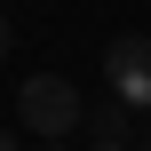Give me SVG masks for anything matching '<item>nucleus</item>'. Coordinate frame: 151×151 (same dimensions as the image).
Segmentation results:
<instances>
[{
  "mask_svg": "<svg viewBox=\"0 0 151 151\" xmlns=\"http://www.w3.org/2000/svg\"><path fill=\"white\" fill-rule=\"evenodd\" d=\"M0 56H8V16H0Z\"/></svg>",
  "mask_w": 151,
  "mask_h": 151,
  "instance_id": "obj_4",
  "label": "nucleus"
},
{
  "mask_svg": "<svg viewBox=\"0 0 151 151\" xmlns=\"http://www.w3.org/2000/svg\"><path fill=\"white\" fill-rule=\"evenodd\" d=\"M96 151H135V143H96Z\"/></svg>",
  "mask_w": 151,
  "mask_h": 151,
  "instance_id": "obj_6",
  "label": "nucleus"
},
{
  "mask_svg": "<svg viewBox=\"0 0 151 151\" xmlns=\"http://www.w3.org/2000/svg\"><path fill=\"white\" fill-rule=\"evenodd\" d=\"M0 151H16V135H8V127H0Z\"/></svg>",
  "mask_w": 151,
  "mask_h": 151,
  "instance_id": "obj_5",
  "label": "nucleus"
},
{
  "mask_svg": "<svg viewBox=\"0 0 151 151\" xmlns=\"http://www.w3.org/2000/svg\"><path fill=\"white\" fill-rule=\"evenodd\" d=\"M16 111H24V127L40 135V143H64L88 111H80V88L64 80V72H32L24 88H16Z\"/></svg>",
  "mask_w": 151,
  "mask_h": 151,
  "instance_id": "obj_1",
  "label": "nucleus"
},
{
  "mask_svg": "<svg viewBox=\"0 0 151 151\" xmlns=\"http://www.w3.org/2000/svg\"><path fill=\"white\" fill-rule=\"evenodd\" d=\"M96 143H127V104L119 111H96Z\"/></svg>",
  "mask_w": 151,
  "mask_h": 151,
  "instance_id": "obj_3",
  "label": "nucleus"
},
{
  "mask_svg": "<svg viewBox=\"0 0 151 151\" xmlns=\"http://www.w3.org/2000/svg\"><path fill=\"white\" fill-rule=\"evenodd\" d=\"M40 151H64V143H40Z\"/></svg>",
  "mask_w": 151,
  "mask_h": 151,
  "instance_id": "obj_7",
  "label": "nucleus"
},
{
  "mask_svg": "<svg viewBox=\"0 0 151 151\" xmlns=\"http://www.w3.org/2000/svg\"><path fill=\"white\" fill-rule=\"evenodd\" d=\"M104 80H111V104L151 111V40L143 32H119V40L104 48Z\"/></svg>",
  "mask_w": 151,
  "mask_h": 151,
  "instance_id": "obj_2",
  "label": "nucleus"
}]
</instances>
